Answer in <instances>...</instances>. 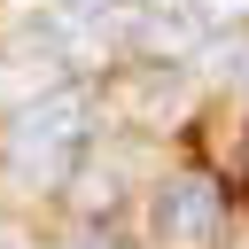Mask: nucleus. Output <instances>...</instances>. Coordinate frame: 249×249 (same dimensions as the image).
Instances as JSON below:
<instances>
[{
  "label": "nucleus",
  "instance_id": "obj_1",
  "mask_svg": "<svg viewBox=\"0 0 249 249\" xmlns=\"http://www.w3.org/2000/svg\"><path fill=\"white\" fill-rule=\"evenodd\" d=\"M93 148V93L86 86H47L39 101H23V109H8V156H16V171L23 179H39V187H62L70 171H78V156Z\"/></svg>",
  "mask_w": 249,
  "mask_h": 249
},
{
  "label": "nucleus",
  "instance_id": "obj_2",
  "mask_svg": "<svg viewBox=\"0 0 249 249\" xmlns=\"http://www.w3.org/2000/svg\"><path fill=\"white\" fill-rule=\"evenodd\" d=\"M218 187L210 179H195V171H171L163 187H156V233L171 241V249H210L218 241Z\"/></svg>",
  "mask_w": 249,
  "mask_h": 249
},
{
  "label": "nucleus",
  "instance_id": "obj_3",
  "mask_svg": "<svg viewBox=\"0 0 249 249\" xmlns=\"http://www.w3.org/2000/svg\"><path fill=\"white\" fill-rule=\"evenodd\" d=\"M195 16H202V31H241L249 23V0H187Z\"/></svg>",
  "mask_w": 249,
  "mask_h": 249
},
{
  "label": "nucleus",
  "instance_id": "obj_4",
  "mask_svg": "<svg viewBox=\"0 0 249 249\" xmlns=\"http://www.w3.org/2000/svg\"><path fill=\"white\" fill-rule=\"evenodd\" d=\"M0 249H23V241H16V233H0Z\"/></svg>",
  "mask_w": 249,
  "mask_h": 249
},
{
  "label": "nucleus",
  "instance_id": "obj_5",
  "mask_svg": "<svg viewBox=\"0 0 249 249\" xmlns=\"http://www.w3.org/2000/svg\"><path fill=\"white\" fill-rule=\"evenodd\" d=\"M241 86H249V78H241Z\"/></svg>",
  "mask_w": 249,
  "mask_h": 249
}]
</instances>
